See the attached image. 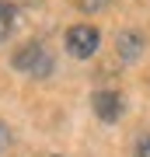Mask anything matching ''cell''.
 <instances>
[{"instance_id": "obj_7", "label": "cell", "mask_w": 150, "mask_h": 157, "mask_svg": "<svg viewBox=\"0 0 150 157\" xmlns=\"http://www.w3.org/2000/svg\"><path fill=\"white\" fill-rule=\"evenodd\" d=\"M7 143H11V136H7V126H0V150H4Z\"/></svg>"}, {"instance_id": "obj_4", "label": "cell", "mask_w": 150, "mask_h": 157, "mask_svg": "<svg viewBox=\"0 0 150 157\" xmlns=\"http://www.w3.org/2000/svg\"><path fill=\"white\" fill-rule=\"evenodd\" d=\"M119 52H122V59H126V63L140 59V52H143V39H140L136 32H126L122 39H119Z\"/></svg>"}, {"instance_id": "obj_5", "label": "cell", "mask_w": 150, "mask_h": 157, "mask_svg": "<svg viewBox=\"0 0 150 157\" xmlns=\"http://www.w3.org/2000/svg\"><path fill=\"white\" fill-rule=\"evenodd\" d=\"M11 25H14V11L0 0V39H7V32H11Z\"/></svg>"}, {"instance_id": "obj_6", "label": "cell", "mask_w": 150, "mask_h": 157, "mask_svg": "<svg viewBox=\"0 0 150 157\" xmlns=\"http://www.w3.org/2000/svg\"><path fill=\"white\" fill-rule=\"evenodd\" d=\"M136 157H150V133H147L143 140L136 143Z\"/></svg>"}, {"instance_id": "obj_1", "label": "cell", "mask_w": 150, "mask_h": 157, "mask_svg": "<svg viewBox=\"0 0 150 157\" xmlns=\"http://www.w3.org/2000/svg\"><path fill=\"white\" fill-rule=\"evenodd\" d=\"M14 67L25 70V73H32V77H49L52 73V56H49L45 45L28 42V45H21V49L14 52Z\"/></svg>"}, {"instance_id": "obj_3", "label": "cell", "mask_w": 150, "mask_h": 157, "mask_svg": "<svg viewBox=\"0 0 150 157\" xmlns=\"http://www.w3.org/2000/svg\"><path fill=\"white\" fill-rule=\"evenodd\" d=\"M91 105H94L98 119H105V122H115V119L122 115V94H119V91H94Z\"/></svg>"}, {"instance_id": "obj_2", "label": "cell", "mask_w": 150, "mask_h": 157, "mask_svg": "<svg viewBox=\"0 0 150 157\" xmlns=\"http://www.w3.org/2000/svg\"><path fill=\"white\" fill-rule=\"evenodd\" d=\"M67 49L77 59L94 56V49H98V28H91V25H73V28L67 32Z\"/></svg>"}]
</instances>
